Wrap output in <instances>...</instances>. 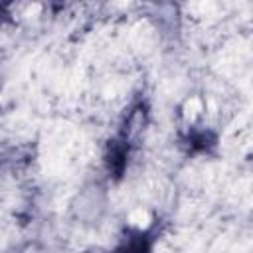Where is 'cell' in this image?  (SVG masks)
Instances as JSON below:
<instances>
[{
	"label": "cell",
	"instance_id": "1",
	"mask_svg": "<svg viewBox=\"0 0 253 253\" xmlns=\"http://www.w3.org/2000/svg\"><path fill=\"white\" fill-rule=\"evenodd\" d=\"M115 253H148V241L142 235L130 237L128 241H125Z\"/></svg>",
	"mask_w": 253,
	"mask_h": 253
}]
</instances>
